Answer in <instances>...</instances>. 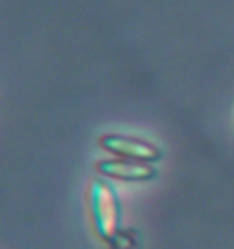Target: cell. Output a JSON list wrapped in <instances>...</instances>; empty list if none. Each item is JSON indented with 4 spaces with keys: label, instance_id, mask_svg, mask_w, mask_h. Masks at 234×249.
Returning <instances> with one entry per match:
<instances>
[{
    "label": "cell",
    "instance_id": "1",
    "mask_svg": "<svg viewBox=\"0 0 234 249\" xmlns=\"http://www.w3.org/2000/svg\"><path fill=\"white\" fill-rule=\"evenodd\" d=\"M86 208L91 225L103 243H109L121 229V200L105 177H95L86 190Z\"/></svg>",
    "mask_w": 234,
    "mask_h": 249
},
{
    "label": "cell",
    "instance_id": "2",
    "mask_svg": "<svg viewBox=\"0 0 234 249\" xmlns=\"http://www.w3.org/2000/svg\"><path fill=\"white\" fill-rule=\"evenodd\" d=\"M99 146L107 150V153L115 155L117 159H128V161H138L148 165H154L163 159V150L154 142L140 136L117 134V132L99 136Z\"/></svg>",
    "mask_w": 234,
    "mask_h": 249
},
{
    "label": "cell",
    "instance_id": "3",
    "mask_svg": "<svg viewBox=\"0 0 234 249\" xmlns=\"http://www.w3.org/2000/svg\"><path fill=\"white\" fill-rule=\"evenodd\" d=\"M95 171L113 181H130V183H142L150 181L156 177V167L148 163L128 161V159H103L95 165Z\"/></svg>",
    "mask_w": 234,
    "mask_h": 249
},
{
    "label": "cell",
    "instance_id": "4",
    "mask_svg": "<svg viewBox=\"0 0 234 249\" xmlns=\"http://www.w3.org/2000/svg\"><path fill=\"white\" fill-rule=\"evenodd\" d=\"M107 245H109V249H136V245H138L136 231L134 229H119Z\"/></svg>",
    "mask_w": 234,
    "mask_h": 249
}]
</instances>
